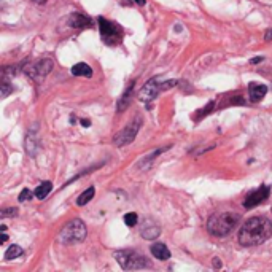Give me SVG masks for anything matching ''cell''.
<instances>
[{"label": "cell", "instance_id": "6da1fadb", "mask_svg": "<svg viewBox=\"0 0 272 272\" xmlns=\"http://www.w3.org/2000/svg\"><path fill=\"white\" fill-rule=\"evenodd\" d=\"M272 236V223L266 216H255L242 224L239 231V242L243 247H256L266 242Z\"/></svg>", "mask_w": 272, "mask_h": 272}, {"label": "cell", "instance_id": "7a4b0ae2", "mask_svg": "<svg viewBox=\"0 0 272 272\" xmlns=\"http://www.w3.org/2000/svg\"><path fill=\"white\" fill-rule=\"evenodd\" d=\"M237 221H239V215L237 213H233V212L215 213L209 218L207 229L210 234H213L216 237H224L236 228Z\"/></svg>", "mask_w": 272, "mask_h": 272}, {"label": "cell", "instance_id": "3957f363", "mask_svg": "<svg viewBox=\"0 0 272 272\" xmlns=\"http://www.w3.org/2000/svg\"><path fill=\"white\" fill-rule=\"evenodd\" d=\"M115 258H117L120 266L123 268L124 271L144 269V268L150 266L147 258L144 255L137 253V251H134V250H120V251L115 253Z\"/></svg>", "mask_w": 272, "mask_h": 272}, {"label": "cell", "instance_id": "277c9868", "mask_svg": "<svg viewBox=\"0 0 272 272\" xmlns=\"http://www.w3.org/2000/svg\"><path fill=\"white\" fill-rule=\"evenodd\" d=\"M86 237V226L81 220H72L70 223H67L64 229L60 231L59 241L65 243V245H72V243H78L81 241H85Z\"/></svg>", "mask_w": 272, "mask_h": 272}, {"label": "cell", "instance_id": "5b68a950", "mask_svg": "<svg viewBox=\"0 0 272 272\" xmlns=\"http://www.w3.org/2000/svg\"><path fill=\"white\" fill-rule=\"evenodd\" d=\"M174 85H175V80H169L167 83H166V81H159L158 77L148 80L145 83V86L140 90V94H139L140 100L145 102V104H148V102H151V100H154L156 97H158L159 91L169 90V88L174 86Z\"/></svg>", "mask_w": 272, "mask_h": 272}, {"label": "cell", "instance_id": "8992f818", "mask_svg": "<svg viewBox=\"0 0 272 272\" xmlns=\"http://www.w3.org/2000/svg\"><path fill=\"white\" fill-rule=\"evenodd\" d=\"M140 126H142V118L140 117H135L124 129H121V131L117 135H115V139H113L115 145H117V147L129 145L135 139V135H137Z\"/></svg>", "mask_w": 272, "mask_h": 272}, {"label": "cell", "instance_id": "52a82bcc", "mask_svg": "<svg viewBox=\"0 0 272 272\" xmlns=\"http://www.w3.org/2000/svg\"><path fill=\"white\" fill-rule=\"evenodd\" d=\"M99 26H100V35L107 45H118L121 42V30L117 24L107 21L105 18H100Z\"/></svg>", "mask_w": 272, "mask_h": 272}, {"label": "cell", "instance_id": "ba28073f", "mask_svg": "<svg viewBox=\"0 0 272 272\" xmlns=\"http://www.w3.org/2000/svg\"><path fill=\"white\" fill-rule=\"evenodd\" d=\"M269 193H271V186H266V185L260 186L258 189H255V191L248 193L245 201H243V207H245V209H253L256 206H260L261 202H264L269 198Z\"/></svg>", "mask_w": 272, "mask_h": 272}, {"label": "cell", "instance_id": "9c48e42d", "mask_svg": "<svg viewBox=\"0 0 272 272\" xmlns=\"http://www.w3.org/2000/svg\"><path fill=\"white\" fill-rule=\"evenodd\" d=\"M140 234H142L144 239L153 241V239H156V237L161 234V228H159V224L156 223L154 220L147 218V220H144L140 223Z\"/></svg>", "mask_w": 272, "mask_h": 272}, {"label": "cell", "instance_id": "30bf717a", "mask_svg": "<svg viewBox=\"0 0 272 272\" xmlns=\"http://www.w3.org/2000/svg\"><path fill=\"white\" fill-rule=\"evenodd\" d=\"M248 94H250L251 102H260L268 94V86L258 85V83H251L248 86Z\"/></svg>", "mask_w": 272, "mask_h": 272}, {"label": "cell", "instance_id": "8fae6325", "mask_svg": "<svg viewBox=\"0 0 272 272\" xmlns=\"http://www.w3.org/2000/svg\"><path fill=\"white\" fill-rule=\"evenodd\" d=\"M151 253L156 260H159V261H166L171 258V251H169V248L164 245V243H154V245L151 247Z\"/></svg>", "mask_w": 272, "mask_h": 272}, {"label": "cell", "instance_id": "7c38bea8", "mask_svg": "<svg viewBox=\"0 0 272 272\" xmlns=\"http://www.w3.org/2000/svg\"><path fill=\"white\" fill-rule=\"evenodd\" d=\"M53 69V60L50 59H42L38 64H35V69H33V72H35V77H45V75H48Z\"/></svg>", "mask_w": 272, "mask_h": 272}, {"label": "cell", "instance_id": "4fadbf2b", "mask_svg": "<svg viewBox=\"0 0 272 272\" xmlns=\"http://www.w3.org/2000/svg\"><path fill=\"white\" fill-rule=\"evenodd\" d=\"M70 26L81 29V27H90L91 26V19L86 18L85 15H80V13H73L70 16Z\"/></svg>", "mask_w": 272, "mask_h": 272}, {"label": "cell", "instance_id": "5bb4252c", "mask_svg": "<svg viewBox=\"0 0 272 272\" xmlns=\"http://www.w3.org/2000/svg\"><path fill=\"white\" fill-rule=\"evenodd\" d=\"M72 73L75 75V77H91L92 70H91V67L88 65V64L80 62V64L72 67Z\"/></svg>", "mask_w": 272, "mask_h": 272}, {"label": "cell", "instance_id": "9a60e30c", "mask_svg": "<svg viewBox=\"0 0 272 272\" xmlns=\"http://www.w3.org/2000/svg\"><path fill=\"white\" fill-rule=\"evenodd\" d=\"M51 188H53L51 181H42V183H40V185L37 186V189H35V198H38V199H45L46 196L50 194Z\"/></svg>", "mask_w": 272, "mask_h": 272}, {"label": "cell", "instance_id": "2e32d148", "mask_svg": "<svg viewBox=\"0 0 272 272\" xmlns=\"http://www.w3.org/2000/svg\"><path fill=\"white\" fill-rule=\"evenodd\" d=\"M94 193H96V189H94L92 186L88 188L86 191L81 193V196L77 199V204H78V206H86V204L94 198Z\"/></svg>", "mask_w": 272, "mask_h": 272}, {"label": "cell", "instance_id": "e0dca14e", "mask_svg": "<svg viewBox=\"0 0 272 272\" xmlns=\"http://www.w3.org/2000/svg\"><path fill=\"white\" fill-rule=\"evenodd\" d=\"M24 253L23 248L19 245H11L8 250L5 251V260H16L18 256H21Z\"/></svg>", "mask_w": 272, "mask_h": 272}, {"label": "cell", "instance_id": "ac0fdd59", "mask_svg": "<svg viewBox=\"0 0 272 272\" xmlns=\"http://www.w3.org/2000/svg\"><path fill=\"white\" fill-rule=\"evenodd\" d=\"M132 88H134V83H131V85H129V88H127V91L124 92L123 99H121V100L118 102V112H123L124 108L127 107L129 100H131V92H132Z\"/></svg>", "mask_w": 272, "mask_h": 272}, {"label": "cell", "instance_id": "d6986e66", "mask_svg": "<svg viewBox=\"0 0 272 272\" xmlns=\"http://www.w3.org/2000/svg\"><path fill=\"white\" fill-rule=\"evenodd\" d=\"M137 221H139V216H137V213H134V212H131V213H127L126 216H124V223L127 224V226H135L137 224Z\"/></svg>", "mask_w": 272, "mask_h": 272}, {"label": "cell", "instance_id": "ffe728a7", "mask_svg": "<svg viewBox=\"0 0 272 272\" xmlns=\"http://www.w3.org/2000/svg\"><path fill=\"white\" fill-rule=\"evenodd\" d=\"M32 198V193L30 189H23L21 194H19V202H24V201H29Z\"/></svg>", "mask_w": 272, "mask_h": 272}, {"label": "cell", "instance_id": "44dd1931", "mask_svg": "<svg viewBox=\"0 0 272 272\" xmlns=\"http://www.w3.org/2000/svg\"><path fill=\"white\" fill-rule=\"evenodd\" d=\"M16 213V210L13 209V210H8V212H6V210H3L2 212V216H6V215H15Z\"/></svg>", "mask_w": 272, "mask_h": 272}, {"label": "cell", "instance_id": "7402d4cb", "mask_svg": "<svg viewBox=\"0 0 272 272\" xmlns=\"http://www.w3.org/2000/svg\"><path fill=\"white\" fill-rule=\"evenodd\" d=\"M264 40H266V42H271V40H272V29H269V32L264 35Z\"/></svg>", "mask_w": 272, "mask_h": 272}, {"label": "cell", "instance_id": "603a6c76", "mask_svg": "<svg viewBox=\"0 0 272 272\" xmlns=\"http://www.w3.org/2000/svg\"><path fill=\"white\" fill-rule=\"evenodd\" d=\"M33 3H37V5H45L46 2H48V0H32Z\"/></svg>", "mask_w": 272, "mask_h": 272}, {"label": "cell", "instance_id": "cb8c5ba5", "mask_svg": "<svg viewBox=\"0 0 272 272\" xmlns=\"http://www.w3.org/2000/svg\"><path fill=\"white\" fill-rule=\"evenodd\" d=\"M81 124H83L85 127H88V126H91V121H88V120H83V121H81Z\"/></svg>", "mask_w": 272, "mask_h": 272}, {"label": "cell", "instance_id": "d4e9b609", "mask_svg": "<svg viewBox=\"0 0 272 272\" xmlns=\"http://www.w3.org/2000/svg\"><path fill=\"white\" fill-rule=\"evenodd\" d=\"M261 59H263V58H256V59H251L250 62H251V64H255V62H260Z\"/></svg>", "mask_w": 272, "mask_h": 272}, {"label": "cell", "instance_id": "484cf974", "mask_svg": "<svg viewBox=\"0 0 272 272\" xmlns=\"http://www.w3.org/2000/svg\"><path fill=\"white\" fill-rule=\"evenodd\" d=\"M135 3H137V5H145V0H135Z\"/></svg>", "mask_w": 272, "mask_h": 272}]
</instances>
